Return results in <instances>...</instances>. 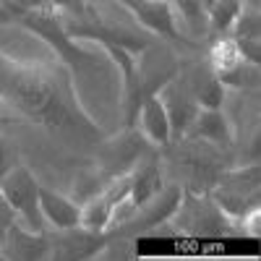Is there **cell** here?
Here are the masks:
<instances>
[{"label": "cell", "mask_w": 261, "mask_h": 261, "mask_svg": "<svg viewBox=\"0 0 261 261\" xmlns=\"http://www.w3.org/2000/svg\"><path fill=\"white\" fill-rule=\"evenodd\" d=\"M243 0H212L206 6V27L214 37H227L243 11Z\"/></svg>", "instance_id": "9a60e30c"}, {"label": "cell", "mask_w": 261, "mask_h": 261, "mask_svg": "<svg viewBox=\"0 0 261 261\" xmlns=\"http://www.w3.org/2000/svg\"><path fill=\"white\" fill-rule=\"evenodd\" d=\"M102 3H110V0H84V6H86V8H92V6H102Z\"/></svg>", "instance_id": "d6986e66"}, {"label": "cell", "mask_w": 261, "mask_h": 261, "mask_svg": "<svg viewBox=\"0 0 261 261\" xmlns=\"http://www.w3.org/2000/svg\"><path fill=\"white\" fill-rule=\"evenodd\" d=\"M258 183H261L258 162L225 170L220 180L212 186L209 201L225 217V222L243 225L258 232Z\"/></svg>", "instance_id": "3957f363"}, {"label": "cell", "mask_w": 261, "mask_h": 261, "mask_svg": "<svg viewBox=\"0 0 261 261\" xmlns=\"http://www.w3.org/2000/svg\"><path fill=\"white\" fill-rule=\"evenodd\" d=\"M11 3L16 6L18 13L32 11V8H58L65 16H81V13H86L84 0H11Z\"/></svg>", "instance_id": "2e32d148"}, {"label": "cell", "mask_w": 261, "mask_h": 261, "mask_svg": "<svg viewBox=\"0 0 261 261\" xmlns=\"http://www.w3.org/2000/svg\"><path fill=\"white\" fill-rule=\"evenodd\" d=\"M118 3L136 18V24L151 34H157L170 42H183V45H193L191 39L180 34L178 27V11L170 0H118Z\"/></svg>", "instance_id": "5b68a950"}, {"label": "cell", "mask_w": 261, "mask_h": 261, "mask_svg": "<svg viewBox=\"0 0 261 261\" xmlns=\"http://www.w3.org/2000/svg\"><path fill=\"white\" fill-rule=\"evenodd\" d=\"M3 258H16V261H42L50 258V238L47 232H34L16 220L3 230Z\"/></svg>", "instance_id": "9c48e42d"}, {"label": "cell", "mask_w": 261, "mask_h": 261, "mask_svg": "<svg viewBox=\"0 0 261 261\" xmlns=\"http://www.w3.org/2000/svg\"><path fill=\"white\" fill-rule=\"evenodd\" d=\"M157 97L162 99L165 105V113L170 118V130H172V141H180L188 128L196 118V113H199V105L193 102V97L188 94V89L183 86V81L178 79V73L167 79L160 89H157Z\"/></svg>", "instance_id": "8992f818"}, {"label": "cell", "mask_w": 261, "mask_h": 261, "mask_svg": "<svg viewBox=\"0 0 261 261\" xmlns=\"http://www.w3.org/2000/svg\"><path fill=\"white\" fill-rule=\"evenodd\" d=\"M134 125L139 130V136L154 149H165L172 144V130H170V118L165 113V105L162 99L154 94H146L139 107H136V115H134Z\"/></svg>", "instance_id": "ba28073f"}, {"label": "cell", "mask_w": 261, "mask_h": 261, "mask_svg": "<svg viewBox=\"0 0 261 261\" xmlns=\"http://www.w3.org/2000/svg\"><path fill=\"white\" fill-rule=\"evenodd\" d=\"M180 141H201V144H209L214 149L225 151L235 144V130H232V123L225 115L222 107H217V110L199 107V113H196L188 134Z\"/></svg>", "instance_id": "52a82bcc"}, {"label": "cell", "mask_w": 261, "mask_h": 261, "mask_svg": "<svg viewBox=\"0 0 261 261\" xmlns=\"http://www.w3.org/2000/svg\"><path fill=\"white\" fill-rule=\"evenodd\" d=\"M50 238V258H92L102 251V235L84 227L53 230Z\"/></svg>", "instance_id": "30bf717a"}, {"label": "cell", "mask_w": 261, "mask_h": 261, "mask_svg": "<svg viewBox=\"0 0 261 261\" xmlns=\"http://www.w3.org/2000/svg\"><path fill=\"white\" fill-rule=\"evenodd\" d=\"M0 99L13 107L16 115L53 134L79 139L102 136L79 107L60 60H18L0 47Z\"/></svg>", "instance_id": "7a4b0ae2"}, {"label": "cell", "mask_w": 261, "mask_h": 261, "mask_svg": "<svg viewBox=\"0 0 261 261\" xmlns=\"http://www.w3.org/2000/svg\"><path fill=\"white\" fill-rule=\"evenodd\" d=\"M18 162H21V157H18V149H16L11 141L0 139V178H3L6 172H8L13 165H18Z\"/></svg>", "instance_id": "ac0fdd59"}, {"label": "cell", "mask_w": 261, "mask_h": 261, "mask_svg": "<svg viewBox=\"0 0 261 261\" xmlns=\"http://www.w3.org/2000/svg\"><path fill=\"white\" fill-rule=\"evenodd\" d=\"M0 196H3V201L8 204L18 225H24L34 232H47L39 214V180L24 162L13 165L0 178Z\"/></svg>", "instance_id": "277c9868"}, {"label": "cell", "mask_w": 261, "mask_h": 261, "mask_svg": "<svg viewBox=\"0 0 261 261\" xmlns=\"http://www.w3.org/2000/svg\"><path fill=\"white\" fill-rule=\"evenodd\" d=\"M180 204H183V191H180L178 186L160 188L134 217H130V222H136L141 230L157 227V225H167L172 217L178 214Z\"/></svg>", "instance_id": "4fadbf2b"}, {"label": "cell", "mask_w": 261, "mask_h": 261, "mask_svg": "<svg viewBox=\"0 0 261 261\" xmlns=\"http://www.w3.org/2000/svg\"><path fill=\"white\" fill-rule=\"evenodd\" d=\"M39 214L42 222L50 230H68V227H79V214H81V204L71 196H65L55 188H47L39 183Z\"/></svg>", "instance_id": "8fae6325"}, {"label": "cell", "mask_w": 261, "mask_h": 261, "mask_svg": "<svg viewBox=\"0 0 261 261\" xmlns=\"http://www.w3.org/2000/svg\"><path fill=\"white\" fill-rule=\"evenodd\" d=\"M209 3H212V0H204V8H206V6H209Z\"/></svg>", "instance_id": "ffe728a7"}, {"label": "cell", "mask_w": 261, "mask_h": 261, "mask_svg": "<svg viewBox=\"0 0 261 261\" xmlns=\"http://www.w3.org/2000/svg\"><path fill=\"white\" fill-rule=\"evenodd\" d=\"M175 6L178 13H183V18L188 21V27L193 29H204L206 27V8L204 0H170Z\"/></svg>", "instance_id": "e0dca14e"}, {"label": "cell", "mask_w": 261, "mask_h": 261, "mask_svg": "<svg viewBox=\"0 0 261 261\" xmlns=\"http://www.w3.org/2000/svg\"><path fill=\"white\" fill-rule=\"evenodd\" d=\"M243 63V55L238 53V45L232 42V37H214L209 53H206V65L214 71L217 79L227 76L230 71H235ZM248 63V60H246Z\"/></svg>", "instance_id": "5bb4252c"}, {"label": "cell", "mask_w": 261, "mask_h": 261, "mask_svg": "<svg viewBox=\"0 0 261 261\" xmlns=\"http://www.w3.org/2000/svg\"><path fill=\"white\" fill-rule=\"evenodd\" d=\"M0 258H3V251H0Z\"/></svg>", "instance_id": "44dd1931"}, {"label": "cell", "mask_w": 261, "mask_h": 261, "mask_svg": "<svg viewBox=\"0 0 261 261\" xmlns=\"http://www.w3.org/2000/svg\"><path fill=\"white\" fill-rule=\"evenodd\" d=\"M18 24L39 37L60 60L73 86L76 102L99 134H110L123 120V79L118 65L99 45L76 39L65 32L58 8H32L18 16Z\"/></svg>", "instance_id": "6da1fadb"}, {"label": "cell", "mask_w": 261, "mask_h": 261, "mask_svg": "<svg viewBox=\"0 0 261 261\" xmlns=\"http://www.w3.org/2000/svg\"><path fill=\"white\" fill-rule=\"evenodd\" d=\"M183 81V86L188 89V94L193 97V102L199 107H209V110H217V107L225 105V97H227V86L214 76V71L204 68V65H193L191 71L180 73L178 76Z\"/></svg>", "instance_id": "7c38bea8"}]
</instances>
